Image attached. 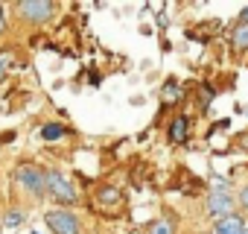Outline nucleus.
I'll list each match as a JSON object with an SVG mask.
<instances>
[{"label":"nucleus","instance_id":"19","mask_svg":"<svg viewBox=\"0 0 248 234\" xmlns=\"http://www.w3.org/2000/svg\"><path fill=\"white\" fill-rule=\"evenodd\" d=\"M245 234H248V228H245Z\"/></svg>","mask_w":248,"mask_h":234},{"label":"nucleus","instance_id":"20","mask_svg":"<svg viewBox=\"0 0 248 234\" xmlns=\"http://www.w3.org/2000/svg\"><path fill=\"white\" fill-rule=\"evenodd\" d=\"M210 234H213V231H210Z\"/></svg>","mask_w":248,"mask_h":234},{"label":"nucleus","instance_id":"18","mask_svg":"<svg viewBox=\"0 0 248 234\" xmlns=\"http://www.w3.org/2000/svg\"><path fill=\"white\" fill-rule=\"evenodd\" d=\"M0 33H3V9H0Z\"/></svg>","mask_w":248,"mask_h":234},{"label":"nucleus","instance_id":"9","mask_svg":"<svg viewBox=\"0 0 248 234\" xmlns=\"http://www.w3.org/2000/svg\"><path fill=\"white\" fill-rule=\"evenodd\" d=\"M146 234H175V222H172V219H167V217H164V219H155V222L149 225V231H146Z\"/></svg>","mask_w":248,"mask_h":234},{"label":"nucleus","instance_id":"2","mask_svg":"<svg viewBox=\"0 0 248 234\" xmlns=\"http://www.w3.org/2000/svg\"><path fill=\"white\" fill-rule=\"evenodd\" d=\"M47 193H53L59 202H64V205H70V202H76V190H73V184L59 173V170H50L47 173Z\"/></svg>","mask_w":248,"mask_h":234},{"label":"nucleus","instance_id":"16","mask_svg":"<svg viewBox=\"0 0 248 234\" xmlns=\"http://www.w3.org/2000/svg\"><path fill=\"white\" fill-rule=\"evenodd\" d=\"M236 24H242V27H248V6L239 12V18H236Z\"/></svg>","mask_w":248,"mask_h":234},{"label":"nucleus","instance_id":"15","mask_svg":"<svg viewBox=\"0 0 248 234\" xmlns=\"http://www.w3.org/2000/svg\"><path fill=\"white\" fill-rule=\"evenodd\" d=\"M239 202H242V208L248 211V184H245V187L239 190Z\"/></svg>","mask_w":248,"mask_h":234},{"label":"nucleus","instance_id":"1","mask_svg":"<svg viewBox=\"0 0 248 234\" xmlns=\"http://www.w3.org/2000/svg\"><path fill=\"white\" fill-rule=\"evenodd\" d=\"M15 179L32 193V196H41V193H47V173H41L38 167H32V164H24V167H18L15 170Z\"/></svg>","mask_w":248,"mask_h":234},{"label":"nucleus","instance_id":"17","mask_svg":"<svg viewBox=\"0 0 248 234\" xmlns=\"http://www.w3.org/2000/svg\"><path fill=\"white\" fill-rule=\"evenodd\" d=\"M239 138H242V141H239V147H242V150H248V132H245V135H239Z\"/></svg>","mask_w":248,"mask_h":234},{"label":"nucleus","instance_id":"7","mask_svg":"<svg viewBox=\"0 0 248 234\" xmlns=\"http://www.w3.org/2000/svg\"><path fill=\"white\" fill-rule=\"evenodd\" d=\"M187 132H190V120H187L184 114H178L175 120L170 123V141L172 144H184L187 141Z\"/></svg>","mask_w":248,"mask_h":234},{"label":"nucleus","instance_id":"6","mask_svg":"<svg viewBox=\"0 0 248 234\" xmlns=\"http://www.w3.org/2000/svg\"><path fill=\"white\" fill-rule=\"evenodd\" d=\"M245 228H248V222L242 219V217H225V219H219L216 225H213V234H245Z\"/></svg>","mask_w":248,"mask_h":234},{"label":"nucleus","instance_id":"8","mask_svg":"<svg viewBox=\"0 0 248 234\" xmlns=\"http://www.w3.org/2000/svg\"><path fill=\"white\" fill-rule=\"evenodd\" d=\"M231 47L233 50H248V27H242V24H236L233 27V33H231Z\"/></svg>","mask_w":248,"mask_h":234},{"label":"nucleus","instance_id":"5","mask_svg":"<svg viewBox=\"0 0 248 234\" xmlns=\"http://www.w3.org/2000/svg\"><path fill=\"white\" fill-rule=\"evenodd\" d=\"M18 9H21L24 21H32V24L47 21V18L53 15V3H47V0H24Z\"/></svg>","mask_w":248,"mask_h":234},{"label":"nucleus","instance_id":"11","mask_svg":"<svg viewBox=\"0 0 248 234\" xmlns=\"http://www.w3.org/2000/svg\"><path fill=\"white\" fill-rule=\"evenodd\" d=\"M161 97H164V102H167V105L178 102V100H181V88H178V82H172V79H170V82L164 85V94H161Z\"/></svg>","mask_w":248,"mask_h":234},{"label":"nucleus","instance_id":"10","mask_svg":"<svg viewBox=\"0 0 248 234\" xmlns=\"http://www.w3.org/2000/svg\"><path fill=\"white\" fill-rule=\"evenodd\" d=\"M15 62H18V56H15L12 50H0V79H3V76L15 67Z\"/></svg>","mask_w":248,"mask_h":234},{"label":"nucleus","instance_id":"12","mask_svg":"<svg viewBox=\"0 0 248 234\" xmlns=\"http://www.w3.org/2000/svg\"><path fill=\"white\" fill-rule=\"evenodd\" d=\"M64 135H67V129L59 126V123H47V126L41 129V138H44V141H59V138H64Z\"/></svg>","mask_w":248,"mask_h":234},{"label":"nucleus","instance_id":"14","mask_svg":"<svg viewBox=\"0 0 248 234\" xmlns=\"http://www.w3.org/2000/svg\"><path fill=\"white\" fill-rule=\"evenodd\" d=\"M3 222H6V225H9V228H12V225H21V222H24V214H21V211H9V214H6V219H3Z\"/></svg>","mask_w":248,"mask_h":234},{"label":"nucleus","instance_id":"4","mask_svg":"<svg viewBox=\"0 0 248 234\" xmlns=\"http://www.w3.org/2000/svg\"><path fill=\"white\" fill-rule=\"evenodd\" d=\"M236 205H233V196L231 193H210V199H207V214L219 222V219H225V217H233L236 211H233Z\"/></svg>","mask_w":248,"mask_h":234},{"label":"nucleus","instance_id":"13","mask_svg":"<svg viewBox=\"0 0 248 234\" xmlns=\"http://www.w3.org/2000/svg\"><path fill=\"white\" fill-rule=\"evenodd\" d=\"M99 202H102V205L120 202V190H117V187H102V190H99Z\"/></svg>","mask_w":248,"mask_h":234},{"label":"nucleus","instance_id":"3","mask_svg":"<svg viewBox=\"0 0 248 234\" xmlns=\"http://www.w3.org/2000/svg\"><path fill=\"white\" fill-rule=\"evenodd\" d=\"M47 225H50L53 234H79V219L70 211H50Z\"/></svg>","mask_w":248,"mask_h":234}]
</instances>
